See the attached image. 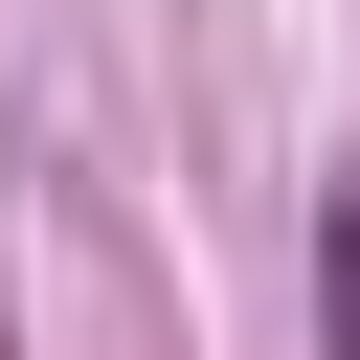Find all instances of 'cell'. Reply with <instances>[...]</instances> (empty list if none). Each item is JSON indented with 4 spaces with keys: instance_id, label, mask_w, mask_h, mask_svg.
<instances>
[{
    "instance_id": "6da1fadb",
    "label": "cell",
    "mask_w": 360,
    "mask_h": 360,
    "mask_svg": "<svg viewBox=\"0 0 360 360\" xmlns=\"http://www.w3.org/2000/svg\"><path fill=\"white\" fill-rule=\"evenodd\" d=\"M315 338L360 360V202H315Z\"/></svg>"
}]
</instances>
